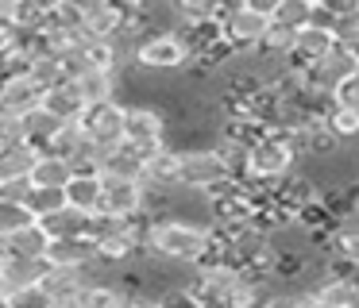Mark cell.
<instances>
[{"label":"cell","instance_id":"cell-1","mask_svg":"<svg viewBox=\"0 0 359 308\" xmlns=\"http://www.w3.org/2000/svg\"><path fill=\"white\" fill-rule=\"evenodd\" d=\"M143 254L166 266H201L205 258H212V231L209 223L197 220H174V216L151 220Z\"/></svg>","mask_w":359,"mask_h":308},{"label":"cell","instance_id":"cell-2","mask_svg":"<svg viewBox=\"0 0 359 308\" xmlns=\"http://www.w3.org/2000/svg\"><path fill=\"white\" fill-rule=\"evenodd\" d=\"M302 169V154L290 146V139H286V131H263V135L251 143V150H248V162H243V174L240 177H248V181H259V185H278V181H286L290 174H297Z\"/></svg>","mask_w":359,"mask_h":308},{"label":"cell","instance_id":"cell-3","mask_svg":"<svg viewBox=\"0 0 359 308\" xmlns=\"http://www.w3.org/2000/svg\"><path fill=\"white\" fill-rule=\"evenodd\" d=\"M274 0H240V4H220V35L228 50H259L263 35L271 31Z\"/></svg>","mask_w":359,"mask_h":308},{"label":"cell","instance_id":"cell-4","mask_svg":"<svg viewBox=\"0 0 359 308\" xmlns=\"http://www.w3.org/2000/svg\"><path fill=\"white\" fill-rule=\"evenodd\" d=\"M232 166L220 158V150L212 143H194V146H178V189L189 192H209L217 185L232 181Z\"/></svg>","mask_w":359,"mask_h":308},{"label":"cell","instance_id":"cell-5","mask_svg":"<svg viewBox=\"0 0 359 308\" xmlns=\"http://www.w3.org/2000/svg\"><path fill=\"white\" fill-rule=\"evenodd\" d=\"M132 62L143 74H182V69H189L194 54H189L186 38L178 31H151L147 38L135 43Z\"/></svg>","mask_w":359,"mask_h":308},{"label":"cell","instance_id":"cell-6","mask_svg":"<svg viewBox=\"0 0 359 308\" xmlns=\"http://www.w3.org/2000/svg\"><path fill=\"white\" fill-rule=\"evenodd\" d=\"M124 143L132 150H140V158L147 162L155 150H163L170 143V120L163 108L155 104H128L124 112Z\"/></svg>","mask_w":359,"mask_h":308},{"label":"cell","instance_id":"cell-7","mask_svg":"<svg viewBox=\"0 0 359 308\" xmlns=\"http://www.w3.org/2000/svg\"><path fill=\"white\" fill-rule=\"evenodd\" d=\"M124 112H128V104L109 100V104H89L86 115L78 120L81 131H86V143L93 150H101L104 158L124 146Z\"/></svg>","mask_w":359,"mask_h":308},{"label":"cell","instance_id":"cell-8","mask_svg":"<svg viewBox=\"0 0 359 308\" xmlns=\"http://www.w3.org/2000/svg\"><path fill=\"white\" fill-rule=\"evenodd\" d=\"M355 74H359V54L355 50H344V46H332L320 62H313V66L302 69V81H305V89L332 97V92L340 89L348 77H355Z\"/></svg>","mask_w":359,"mask_h":308},{"label":"cell","instance_id":"cell-9","mask_svg":"<svg viewBox=\"0 0 359 308\" xmlns=\"http://www.w3.org/2000/svg\"><path fill=\"white\" fill-rule=\"evenodd\" d=\"M143 200H147L143 181H124V177L101 174V208L97 212L116 216V220H132V216H143Z\"/></svg>","mask_w":359,"mask_h":308},{"label":"cell","instance_id":"cell-10","mask_svg":"<svg viewBox=\"0 0 359 308\" xmlns=\"http://www.w3.org/2000/svg\"><path fill=\"white\" fill-rule=\"evenodd\" d=\"M35 108H43V89L32 81L27 74H12L0 77V115H12V120H24Z\"/></svg>","mask_w":359,"mask_h":308},{"label":"cell","instance_id":"cell-11","mask_svg":"<svg viewBox=\"0 0 359 308\" xmlns=\"http://www.w3.org/2000/svg\"><path fill=\"white\" fill-rule=\"evenodd\" d=\"M43 266H55V270H89L101 266L97 262V246L89 239H55L43 254Z\"/></svg>","mask_w":359,"mask_h":308},{"label":"cell","instance_id":"cell-12","mask_svg":"<svg viewBox=\"0 0 359 308\" xmlns=\"http://www.w3.org/2000/svg\"><path fill=\"white\" fill-rule=\"evenodd\" d=\"M39 285L55 297V304H66V300L86 297V289L93 285V277H89V270H55V266H47L43 277H39Z\"/></svg>","mask_w":359,"mask_h":308},{"label":"cell","instance_id":"cell-13","mask_svg":"<svg viewBox=\"0 0 359 308\" xmlns=\"http://www.w3.org/2000/svg\"><path fill=\"white\" fill-rule=\"evenodd\" d=\"M143 185L158 192H174L178 189V146L166 143L163 150H155L143 162Z\"/></svg>","mask_w":359,"mask_h":308},{"label":"cell","instance_id":"cell-14","mask_svg":"<svg viewBox=\"0 0 359 308\" xmlns=\"http://www.w3.org/2000/svg\"><path fill=\"white\" fill-rule=\"evenodd\" d=\"M336 46V38H332V31H320V27H302L294 35V54H290V66H297V69H305V66H313V62H320L328 50Z\"/></svg>","mask_w":359,"mask_h":308},{"label":"cell","instance_id":"cell-15","mask_svg":"<svg viewBox=\"0 0 359 308\" xmlns=\"http://www.w3.org/2000/svg\"><path fill=\"white\" fill-rule=\"evenodd\" d=\"M43 231H47V239L55 243V239H86V231H89V216L86 212H78V208H58V212H50V216H43V220H35Z\"/></svg>","mask_w":359,"mask_h":308},{"label":"cell","instance_id":"cell-16","mask_svg":"<svg viewBox=\"0 0 359 308\" xmlns=\"http://www.w3.org/2000/svg\"><path fill=\"white\" fill-rule=\"evenodd\" d=\"M39 162V150L27 143L20 146H0V185H12V181H27Z\"/></svg>","mask_w":359,"mask_h":308},{"label":"cell","instance_id":"cell-17","mask_svg":"<svg viewBox=\"0 0 359 308\" xmlns=\"http://www.w3.org/2000/svg\"><path fill=\"white\" fill-rule=\"evenodd\" d=\"M43 108H47L55 120H62V123H78L81 115H86V100H81V92H78V85L74 81H66V85H58V89H50L47 97H43Z\"/></svg>","mask_w":359,"mask_h":308},{"label":"cell","instance_id":"cell-18","mask_svg":"<svg viewBox=\"0 0 359 308\" xmlns=\"http://www.w3.org/2000/svg\"><path fill=\"white\" fill-rule=\"evenodd\" d=\"M74 181V162L58 158V154H39L32 169V189H62Z\"/></svg>","mask_w":359,"mask_h":308},{"label":"cell","instance_id":"cell-19","mask_svg":"<svg viewBox=\"0 0 359 308\" xmlns=\"http://www.w3.org/2000/svg\"><path fill=\"white\" fill-rule=\"evenodd\" d=\"M47 246H50V239H47V231H43L39 223H32V227L16 231L12 239H4V251H8V258H20V262H43Z\"/></svg>","mask_w":359,"mask_h":308},{"label":"cell","instance_id":"cell-20","mask_svg":"<svg viewBox=\"0 0 359 308\" xmlns=\"http://www.w3.org/2000/svg\"><path fill=\"white\" fill-rule=\"evenodd\" d=\"M74 85H78V92H81L86 104H109V100H116V92H120V77L116 74H101V69H86L81 77H74Z\"/></svg>","mask_w":359,"mask_h":308},{"label":"cell","instance_id":"cell-21","mask_svg":"<svg viewBox=\"0 0 359 308\" xmlns=\"http://www.w3.org/2000/svg\"><path fill=\"white\" fill-rule=\"evenodd\" d=\"M66 204L93 216L101 208V174H74V181L66 185Z\"/></svg>","mask_w":359,"mask_h":308},{"label":"cell","instance_id":"cell-22","mask_svg":"<svg viewBox=\"0 0 359 308\" xmlns=\"http://www.w3.org/2000/svg\"><path fill=\"white\" fill-rule=\"evenodd\" d=\"M313 300L317 304H328V308H351V300H355V277H320L317 285H313Z\"/></svg>","mask_w":359,"mask_h":308},{"label":"cell","instance_id":"cell-23","mask_svg":"<svg viewBox=\"0 0 359 308\" xmlns=\"http://www.w3.org/2000/svg\"><path fill=\"white\" fill-rule=\"evenodd\" d=\"M27 77H32V81L43 89V97H47L50 89H58V85L70 81L58 54H32V62H27Z\"/></svg>","mask_w":359,"mask_h":308},{"label":"cell","instance_id":"cell-24","mask_svg":"<svg viewBox=\"0 0 359 308\" xmlns=\"http://www.w3.org/2000/svg\"><path fill=\"white\" fill-rule=\"evenodd\" d=\"M24 139H27V146H35V150H47V143L58 135V127H62V120H55V115L47 112V108H35L32 115H24Z\"/></svg>","mask_w":359,"mask_h":308},{"label":"cell","instance_id":"cell-25","mask_svg":"<svg viewBox=\"0 0 359 308\" xmlns=\"http://www.w3.org/2000/svg\"><path fill=\"white\" fill-rule=\"evenodd\" d=\"M309 15H313V0H274L271 23H278L286 31H302L309 27Z\"/></svg>","mask_w":359,"mask_h":308},{"label":"cell","instance_id":"cell-26","mask_svg":"<svg viewBox=\"0 0 359 308\" xmlns=\"http://www.w3.org/2000/svg\"><path fill=\"white\" fill-rule=\"evenodd\" d=\"M86 146H89V143H86V131H81V123H62V127H58V135L47 143V150H43V154H58V158L74 162L81 150H86Z\"/></svg>","mask_w":359,"mask_h":308},{"label":"cell","instance_id":"cell-27","mask_svg":"<svg viewBox=\"0 0 359 308\" xmlns=\"http://www.w3.org/2000/svg\"><path fill=\"white\" fill-rule=\"evenodd\" d=\"M32 223H35L32 208H27V204H20V200L0 197V243H4V239H12L16 231L32 227Z\"/></svg>","mask_w":359,"mask_h":308},{"label":"cell","instance_id":"cell-28","mask_svg":"<svg viewBox=\"0 0 359 308\" xmlns=\"http://www.w3.org/2000/svg\"><path fill=\"white\" fill-rule=\"evenodd\" d=\"M325 127H328V135H332L340 146L359 143V112H351V108H332L328 120H325Z\"/></svg>","mask_w":359,"mask_h":308},{"label":"cell","instance_id":"cell-29","mask_svg":"<svg viewBox=\"0 0 359 308\" xmlns=\"http://www.w3.org/2000/svg\"><path fill=\"white\" fill-rule=\"evenodd\" d=\"M81 304H86V308H124V304H128V293L120 289V285L93 281V285L86 289V297H81Z\"/></svg>","mask_w":359,"mask_h":308},{"label":"cell","instance_id":"cell-30","mask_svg":"<svg viewBox=\"0 0 359 308\" xmlns=\"http://www.w3.org/2000/svg\"><path fill=\"white\" fill-rule=\"evenodd\" d=\"M4 304H8V308H58L55 297H50L39 281L24 285V289H16V293H8V297H4Z\"/></svg>","mask_w":359,"mask_h":308},{"label":"cell","instance_id":"cell-31","mask_svg":"<svg viewBox=\"0 0 359 308\" xmlns=\"http://www.w3.org/2000/svg\"><path fill=\"white\" fill-rule=\"evenodd\" d=\"M317 300H313L309 289H294V285H278V289L271 293V297L263 300L259 308H313Z\"/></svg>","mask_w":359,"mask_h":308},{"label":"cell","instance_id":"cell-32","mask_svg":"<svg viewBox=\"0 0 359 308\" xmlns=\"http://www.w3.org/2000/svg\"><path fill=\"white\" fill-rule=\"evenodd\" d=\"M27 208H32L35 220H43V216L58 212V208H66V192L62 189H35L32 200H27Z\"/></svg>","mask_w":359,"mask_h":308},{"label":"cell","instance_id":"cell-33","mask_svg":"<svg viewBox=\"0 0 359 308\" xmlns=\"http://www.w3.org/2000/svg\"><path fill=\"white\" fill-rule=\"evenodd\" d=\"M158 308H201V300L189 293V285H174V289L158 293Z\"/></svg>","mask_w":359,"mask_h":308},{"label":"cell","instance_id":"cell-34","mask_svg":"<svg viewBox=\"0 0 359 308\" xmlns=\"http://www.w3.org/2000/svg\"><path fill=\"white\" fill-rule=\"evenodd\" d=\"M332 104H336V108H351V112H359V74L348 77V81H344L340 89L332 92Z\"/></svg>","mask_w":359,"mask_h":308},{"label":"cell","instance_id":"cell-35","mask_svg":"<svg viewBox=\"0 0 359 308\" xmlns=\"http://www.w3.org/2000/svg\"><path fill=\"white\" fill-rule=\"evenodd\" d=\"M24 139V123L12 120V115H0V146H20Z\"/></svg>","mask_w":359,"mask_h":308},{"label":"cell","instance_id":"cell-36","mask_svg":"<svg viewBox=\"0 0 359 308\" xmlns=\"http://www.w3.org/2000/svg\"><path fill=\"white\" fill-rule=\"evenodd\" d=\"M313 308H328V304H313Z\"/></svg>","mask_w":359,"mask_h":308}]
</instances>
